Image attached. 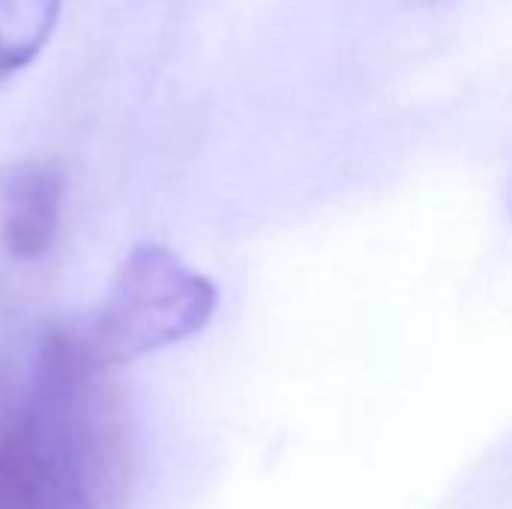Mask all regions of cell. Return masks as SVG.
I'll list each match as a JSON object with an SVG mask.
<instances>
[{
	"label": "cell",
	"mask_w": 512,
	"mask_h": 509,
	"mask_svg": "<svg viewBox=\"0 0 512 509\" xmlns=\"http://www.w3.org/2000/svg\"><path fill=\"white\" fill-rule=\"evenodd\" d=\"M66 177L51 162L18 165L0 195V240L18 261L42 258L60 231Z\"/></svg>",
	"instance_id": "cell-3"
},
{
	"label": "cell",
	"mask_w": 512,
	"mask_h": 509,
	"mask_svg": "<svg viewBox=\"0 0 512 509\" xmlns=\"http://www.w3.org/2000/svg\"><path fill=\"white\" fill-rule=\"evenodd\" d=\"M216 285L159 243L135 246L72 348L93 369L120 366L201 333L216 312Z\"/></svg>",
	"instance_id": "cell-1"
},
{
	"label": "cell",
	"mask_w": 512,
	"mask_h": 509,
	"mask_svg": "<svg viewBox=\"0 0 512 509\" xmlns=\"http://www.w3.org/2000/svg\"><path fill=\"white\" fill-rule=\"evenodd\" d=\"M0 509H96L69 438L39 414L0 441Z\"/></svg>",
	"instance_id": "cell-2"
},
{
	"label": "cell",
	"mask_w": 512,
	"mask_h": 509,
	"mask_svg": "<svg viewBox=\"0 0 512 509\" xmlns=\"http://www.w3.org/2000/svg\"><path fill=\"white\" fill-rule=\"evenodd\" d=\"M63 0H0V81L30 66L48 45Z\"/></svg>",
	"instance_id": "cell-4"
}]
</instances>
